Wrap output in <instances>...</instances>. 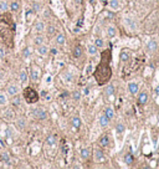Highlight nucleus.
I'll return each instance as SVG.
<instances>
[{
  "instance_id": "f257e3e1",
  "label": "nucleus",
  "mask_w": 159,
  "mask_h": 169,
  "mask_svg": "<svg viewBox=\"0 0 159 169\" xmlns=\"http://www.w3.org/2000/svg\"><path fill=\"white\" fill-rule=\"evenodd\" d=\"M112 50L108 49H102L101 52V57H100V62L96 65V67L93 70V77L95 81L98 86H104L106 83H108L112 79Z\"/></svg>"
},
{
  "instance_id": "f03ea898",
  "label": "nucleus",
  "mask_w": 159,
  "mask_h": 169,
  "mask_svg": "<svg viewBox=\"0 0 159 169\" xmlns=\"http://www.w3.org/2000/svg\"><path fill=\"white\" fill-rule=\"evenodd\" d=\"M22 98L25 100V102L28 103V105H35V103H37L40 100V93L34 87L26 86L22 90Z\"/></svg>"
},
{
  "instance_id": "7ed1b4c3",
  "label": "nucleus",
  "mask_w": 159,
  "mask_h": 169,
  "mask_svg": "<svg viewBox=\"0 0 159 169\" xmlns=\"http://www.w3.org/2000/svg\"><path fill=\"white\" fill-rule=\"evenodd\" d=\"M40 76H41V70H40V67L36 66V65L31 66L30 67V71H29V79L32 82H37L40 80Z\"/></svg>"
},
{
  "instance_id": "20e7f679",
  "label": "nucleus",
  "mask_w": 159,
  "mask_h": 169,
  "mask_svg": "<svg viewBox=\"0 0 159 169\" xmlns=\"http://www.w3.org/2000/svg\"><path fill=\"white\" fill-rule=\"evenodd\" d=\"M31 112H32V116L39 121H45L47 118V111L44 108H35Z\"/></svg>"
},
{
  "instance_id": "39448f33",
  "label": "nucleus",
  "mask_w": 159,
  "mask_h": 169,
  "mask_svg": "<svg viewBox=\"0 0 159 169\" xmlns=\"http://www.w3.org/2000/svg\"><path fill=\"white\" fill-rule=\"evenodd\" d=\"M149 101V93L147 92V91H142V92H138V97H137V103L138 106H144L147 105Z\"/></svg>"
},
{
  "instance_id": "423d86ee",
  "label": "nucleus",
  "mask_w": 159,
  "mask_h": 169,
  "mask_svg": "<svg viewBox=\"0 0 159 169\" xmlns=\"http://www.w3.org/2000/svg\"><path fill=\"white\" fill-rule=\"evenodd\" d=\"M18 93H20V87H19V85L15 83V82L9 83V86L6 87V95L9 97H12V96H15Z\"/></svg>"
},
{
  "instance_id": "0eeeda50",
  "label": "nucleus",
  "mask_w": 159,
  "mask_h": 169,
  "mask_svg": "<svg viewBox=\"0 0 159 169\" xmlns=\"http://www.w3.org/2000/svg\"><path fill=\"white\" fill-rule=\"evenodd\" d=\"M45 30H46V36L49 39L55 37L57 35V32H59V29H57V26H56L55 24H47Z\"/></svg>"
},
{
  "instance_id": "6e6552de",
  "label": "nucleus",
  "mask_w": 159,
  "mask_h": 169,
  "mask_svg": "<svg viewBox=\"0 0 159 169\" xmlns=\"http://www.w3.org/2000/svg\"><path fill=\"white\" fill-rule=\"evenodd\" d=\"M71 55L73 59H80L82 55H83V47L80 45V44H76L72 46V50H71Z\"/></svg>"
},
{
  "instance_id": "1a4fd4ad",
  "label": "nucleus",
  "mask_w": 159,
  "mask_h": 169,
  "mask_svg": "<svg viewBox=\"0 0 159 169\" xmlns=\"http://www.w3.org/2000/svg\"><path fill=\"white\" fill-rule=\"evenodd\" d=\"M132 57V52H130V50L128 49H123L121 50V52H119V61L121 62H128Z\"/></svg>"
},
{
  "instance_id": "9d476101",
  "label": "nucleus",
  "mask_w": 159,
  "mask_h": 169,
  "mask_svg": "<svg viewBox=\"0 0 159 169\" xmlns=\"http://www.w3.org/2000/svg\"><path fill=\"white\" fill-rule=\"evenodd\" d=\"M95 159L97 161V162H100V163H103V162H106V154H104V150L103 149H101V148H96L95 149Z\"/></svg>"
},
{
  "instance_id": "9b49d317",
  "label": "nucleus",
  "mask_w": 159,
  "mask_h": 169,
  "mask_svg": "<svg viewBox=\"0 0 159 169\" xmlns=\"http://www.w3.org/2000/svg\"><path fill=\"white\" fill-rule=\"evenodd\" d=\"M46 25L47 24L45 22V20H36L34 22V30L37 31V32H42L46 29Z\"/></svg>"
},
{
  "instance_id": "f8f14e48",
  "label": "nucleus",
  "mask_w": 159,
  "mask_h": 169,
  "mask_svg": "<svg viewBox=\"0 0 159 169\" xmlns=\"http://www.w3.org/2000/svg\"><path fill=\"white\" fill-rule=\"evenodd\" d=\"M114 92H116V87L112 85V83H106V86H104V90H103V93H104V96H107V97H111V96H113L114 95Z\"/></svg>"
},
{
  "instance_id": "ddd939ff",
  "label": "nucleus",
  "mask_w": 159,
  "mask_h": 169,
  "mask_svg": "<svg viewBox=\"0 0 159 169\" xmlns=\"http://www.w3.org/2000/svg\"><path fill=\"white\" fill-rule=\"evenodd\" d=\"M19 79H20L21 85L25 86L26 83H28V81H29V71L26 70V69H22L20 71V73H19Z\"/></svg>"
},
{
  "instance_id": "4468645a",
  "label": "nucleus",
  "mask_w": 159,
  "mask_h": 169,
  "mask_svg": "<svg viewBox=\"0 0 159 169\" xmlns=\"http://www.w3.org/2000/svg\"><path fill=\"white\" fill-rule=\"evenodd\" d=\"M128 91H129V93L133 95V96L138 95V92H139V85L137 82H134V81L129 82L128 83Z\"/></svg>"
},
{
  "instance_id": "2eb2a0df",
  "label": "nucleus",
  "mask_w": 159,
  "mask_h": 169,
  "mask_svg": "<svg viewBox=\"0 0 159 169\" xmlns=\"http://www.w3.org/2000/svg\"><path fill=\"white\" fill-rule=\"evenodd\" d=\"M98 143H100V146H101L102 148H107V147L110 146V143H111L110 136H108V134H102V136L100 137Z\"/></svg>"
},
{
  "instance_id": "dca6fc26",
  "label": "nucleus",
  "mask_w": 159,
  "mask_h": 169,
  "mask_svg": "<svg viewBox=\"0 0 159 169\" xmlns=\"http://www.w3.org/2000/svg\"><path fill=\"white\" fill-rule=\"evenodd\" d=\"M145 49H147L148 52L153 54V52H155V51L158 50V42L155 40H149L147 42V45H145Z\"/></svg>"
},
{
  "instance_id": "f3484780",
  "label": "nucleus",
  "mask_w": 159,
  "mask_h": 169,
  "mask_svg": "<svg viewBox=\"0 0 159 169\" xmlns=\"http://www.w3.org/2000/svg\"><path fill=\"white\" fill-rule=\"evenodd\" d=\"M45 142H46V144H47V146H50V147L55 146L56 143H57V136H56V134L50 133V134H47V136H46Z\"/></svg>"
},
{
  "instance_id": "a211bd4d",
  "label": "nucleus",
  "mask_w": 159,
  "mask_h": 169,
  "mask_svg": "<svg viewBox=\"0 0 159 169\" xmlns=\"http://www.w3.org/2000/svg\"><path fill=\"white\" fill-rule=\"evenodd\" d=\"M20 2L19 0H11V2L9 3V10L11 12H18L20 10Z\"/></svg>"
},
{
  "instance_id": "6ab92c4d",
  "label": "nucleus",
  "mask_w": 159,
  "mask_h": 169,
  "mask_svg": "<svg viewBox=\"0 0 159 169\" xmlns=\"http://www.w3.org/2000/svg\"><path fill=\"white\" fill-rule=\"evenodd\" d=\"M49 46L46 44H42V45H40L36 47V52L40 55V56H46L49 54Z\"/></svg>"
},
{
  "instance_id": "aec40b11",
  "label": "nucleus",
  "mask_w": 159,
  "mask_h": 169,
  "mask_svg": "<svg viewBox=\"0 0 159 169\" xmlns=\"http://www.w3.org/2000/svg\"><path fill=\"white\" fill-rule=\"evenodd\" d=\"M110 118L107 116H104V114H101L100 116V118H98V123H100V126L102 127V128H107L108 126H110Z\"/></svg>"
},
{
  "instance_id": "412c9836",
  "label": "nucleus",
  "mask_w": 159,
  "mask_h": 169,
  "mask_svg": "<svg viewBox=\"0 0 159 169\" xmlns=\"http://www.w3.org/2000/svg\"><path fill=\"white\" fill-rule=\"evenodd\" d=\"M55 41L59 46H63L66 44V35L63 32H57V35L55 36Z\"/></svg>"
},
{
  "instance_id": "4be33fe9",
  "label": "nucleus",
  "mask_w": 159,
  "mask_h": 169,
  "mask_svg": "<svg viewBox=\"0 0 159 169\" xmlns=\"http://www.w3.org/2000/svg\"><path fill=\"white\" fill-rule=\"evenodd\" d=\"M61 79H62V81H65V82H72L73 76H72V73H71L70 71L63 70V71L61 72Z\"/></svg>"
},
{
  "instance_id": "5701e85b",
  "label": "nucleus",
  "mask_w": 159,
  "mask_h": 169,
  "mask_svg": "<svg viewBox=\"0 0 159 169\" xmlns=\"http://www.w3.org/2000/svg\"><path fill=\"white\" fill-rule=\"evenodd\" d=\"M71 126H72L75 129H80V128H81V126H82L81 118H80L78 116H73L72 120H71Z\"/></svg>"
},
{
  "instance_id": "b1692460",
  "label": "nucleus",
  "mask_w": 159,
  "mask_h": 169,
  "mask_svg": "<svg viewBox=\"0 0 159 169\" xmlns=\"http://www.w3.org/2000/svg\"><path fill=\"white\" fill-rule=\"evenodd\" d=\"M42 44H45V36H42V35H36L34 39H32V45L34 46H40V45H42Z\"/></svg>"
},
{
  "instance_id": "393cba45",
  "label": "nucleus",
  "mask_w": 159,
  "mask_h": 169,
  "mask_svg": "<svg viewBox=\"0 0 159 169\" xmlns=\"http://www.w3.org/2000/svg\"><path fill=\"white\" fill-rule=\"evenodd\" d=\"M106 34H107V37H108V39L116 37V35H117V29H116V26H113V25H110V26L106 29Z\"/></svg>"
},
{
  "instance_id": "a878e982",
  "label": "nucleus",
  "mask_w": 159,
  "mask_h": 169,
  "mask_svg": "<svg viewBox=\"0 0 159 169\" xmlns=\"http://www.w3.org/2000/svg\"><path fill=\"white\" fill-rule=\"evenodd\" d=\"M21 100H22V97L19 93L15 95V96H12L11 97V105L14 107H20L21 106Z\"/></svg>"
},
{
  "instance_id": "bb28decb",
  "label": "nucleus",
  "mask_w": 159,
  "mask_h": 169,
  "mask_svg": "<svg viewBox=\"0 0 159 169\" xmlns=\"http://www.w3.org/2000/svg\"><path fill=\"white\" fill-rule=\"evenodd\" d=\"M9 103V96L4 91H0V106H6Z\"/></svg>"
},
{
  "instance_id": "cd10ccee",
  "label": "nucleus",
  "mask_w": 159,
  "mask_h": 169,
  "mask_svg": "<svg viewBox=\"0 0 159 169\" xmlns=\"http://www.w3.org/2000/svg\"><path fill=\"white\" fill-rule=\"evenodd\" d=\"M123 162H124V164H127V165H132L134 163V157H133V154L132 153H127L124 157H123Z\"/></svg>"
},
{
  "instance_id": "c85d7f7f",
  "label": "nucleus",
  "mask_w": 159,
  "mask_h": 169,
  "mask_svg": "<svg viewBox=\"0 0 159 169\" xmlns=\"http://www.w3.org/2000/svg\"><path fill=\"white\" fill-rule=\"evenodd\" d=\"M31 10H32L34 14H39L40 11H42V5L40 4L39 2H32V4H31Z\"/></svg>"
},
{
  "instance_id": "c756f323",
  "label": "nucleus",
  "mask_w": 159,
  "mask_h": 169,
  "mask_svg": "<svg viewBox=\"0 0 159 169\" xmlns=\"http://www.w3.org/2000/svg\"><path fill=\"white\" fill-rule=\"evenodd\" d=\"M108 6L112 11H117L119 10V8H121V5H119V0H110L108 2Z\"/></svg>"
},
{
  "instance_id": "7c9ffc66",
  "label": "nucleus",
  "mask_w": 159,
  "mask_h": 169,
  "mask_svg": "<svg viewBox=\"0 0 159 169\" xmlns=\"http://www.w3.org/2000/svg\"><path fill=\"white\" fill-rule=\"evenodd\" d=\"M26 123H28V122H26L25 118H18V120L15 121V126L20 129V131H24V129L26 128Z\"/></svg>"
},
{
  "instance_id": "2f4dec72",
  "label": "nucleus",
  "mask_w": 159,
  "mask_h": 169,
  "mask_svg": "<svg viewBox=\"0 0 159 169\" xmlns=\"http://www.w3.org/2000/svg\"><path fill=\"white\" fill-rule=\"evenodd\" d=\"M103 114H104V116H107L110 120H113L116 113H114V110H113L112 107H106L104 111H103Z\"/></svg>"
},
{
  "instance_id": "473e14b6",
  "label": "nucleus",
  "mask_w": 159,
  "mask_h": 169,
  "mask_svg": "<svg viewBox=\"0 0 159 169\" xmlns=\"http://www.w3.org/2000/svg\"><path fill=\"white\" fill-rule=\"evenodd\" d=\"M87 52L91 55V56H95L98 54V47L95 46V44H90L88 47H87Z\"/></svg>"
},
{
  "instance_id": "72a5a7b5",
  "label": "nucleus",
  "mask_w": 159,
  "mask_h": 169,
  "mask_svg": "<svg viewBox=\"0 0 159 169\" xmlns=\"http://www.w3.org/2000/svg\"><path fill=\"white\" fill-rule=\"evenodd\" d=\"M21 56H22V59L28 60V59L31 56V49H30L29 46H25V47L22 49V51H21Z\"/></svg>"
},
{
  "instance_id": "f704fd0d",
  "label": "nucleus",
  "mask_w": 159,
  "mask_h": 169,
  "mask_svg": "<svg viewBox=\"0 0 159 169\" xmlns=\"http://www.w3.org/2000/svg\"><path fill=\"white\" fill-rule=\"evenodd\" d=\"M116 132H117L118 134H123V133L126 132V124L122 123V122L117 123V124H116Z\"/></svg>"
},
{
  "instance_id": "c9c22d12",
  "label": "nucleus",
  "mask_w": 159,
  "mask_h": 169,
  "mask_svg": "<svg viewBox=\"0 0 159 169\" xmlns=\"http://www.w3.org/2000/svg\"><path fill=\"white\" fill-rule=\"evenodd\" d=\"M80 155H81L82 159H88L90 155H91V150L88 148H82L81 150H80Z\"/></svg>"
},
{
  "instance_id": "e433bc0d",
  "label": "nucleus",
  "mask_w": 159,
  "mask_h": 169,
  "mask_svg": "<svg viewBox=\"0 0 159 169\" xmlns=\"http://www.w3.org/2000/svg\"><path fill=\"white\" fill-rule=\"evenodd\" d=\"M93 44H95L96 47H98V50H100V49H101V50L104 49V40H103L102 37H96L95 41H93Z\"/></svg>"
},
{
  "instance_id": "4c0bfd02",
  "label": "nucleus",
  "mask_w": 159,
  "mask_h": 169,
  "mask_svg": "<svg viewBox=\"0 0 159 169\" xmlns=\"http://www.w3.org/2000/svg\"><path fill=\"white\" fill-rule=\"evenodd\" d=\"M0 159H2L3 162L5 163H10V154L6 152V150H3V152H0Z\"/></svg>"
},
{
  "instance_id": "58836bf2",
  "label": "nucleus",
  "mask_w": 159,
  "mask_h": 169,
  "mask_svg": "<svg viewBox=\"0 0 159 169\" xmlns=\"http://www.w3.org/2000/svg\"><path fill=\"white\" fill-rule=\"evenodd\" d=\"M124 22L128 25V26L130 28V30H136L137 29V25H136V21L133 20V19H130V18H127L126 20H124Z\"/></svg>"
},
{
  "instance_id": "ea45409f",
  "label": "nucleus",
  "mask_w": 159,
  "mask_h": 169,
  "mask_svg": "<svg viewBox=\"0 0 159 169\" xmlns=\"http://www.w3.org/2000/svg\"><path fill=\"white\" fill-rule=\"evenodd\" d=\"M8 10H9V3L6 0H0V11L6 12Z\"/></svg>"
},
{
  "instance_id": "a19ab883",
  "label": "nucleus",
  "mask_w": 159,
  "mask_h": 169,
  "mask_svg": "<svg viewBox=\"0 0 159 169\" xmlns=\"http://www.w3.org/2000/svg\"><path fill=\"white\" fill-rule=\"evenodd\" d=\"M71 97L73 101H80L82 97V92H80V91H73V92L71 93Z\"/></svg>"
},
{
  "instance_id": "79ce46f5",
  "label": "nucleus",
  "mask_w": 159,
  "mask_h": 169,
  "mask_svg": "<svg viewBox=\"0 0 159 169\" xmlns=\"http://www.w3.org/2000/svg\"><path fill=\"white\" fill-rule=\"evenodd\" d=\"M35 14L32 12V10H31V8L30 9H28V11L25 12V20H26V22H30V18L31 16H34Z\"/></svg>"
},
{
  "instance_id": "37998d69",
  "label": "nucleus",
  "mask_w": 159,
  "mask_h": 169,
  "mask_svg": "<svg viewBox=\"0 0 159 169\" xmlns=\"http://www.w3.org/2000/svg\"><path fill=\"white\" fill-rule=\"evenodd\" d=\"M14 133H12V128L11 127H6L5 128V138H12Z\"/></svg>"
},
{
  "instance_id": "c03bdc74",
  "label": "nucleus",
  "mask_w": 159,
  "mask_h": 169,
  "mask_svg": "<svg viewBox=\"0 0 159 169\" xmlns=\"http://www.w3.org/2000/svg\"><path fill=\"white\" fill-rule=\"evenodd\" d=\"M102 16H103L104 19H113V18H114V14L112 12V10H111V11H103V12H102Z\"/></svg>"
},
{
  "instance_id": "a18cd8bd",
  "label": "nucleus",
  "mask_w": 159,
  "mask_h": 169,
  "mask_svg": "<svg viewBox=\"0 0 159 169\" xmlns=\"http://www.w3.org/2000/svg\"><path fill=\"white\" fill-rule=\"evenodd\" d=\"M42 16H44V19H45V20H47V19H50V18H51V11H50V9H49V8H45V9L42 10Z\"/></svg>"
},
{
  "instance_id": "49530a36",
  "label": "nucleus",
  "mask_w": 159,
  "mask_h": 169,
  "mask_svg": "<svg viewBox=\"0 0 159 169\" xmlns=\"http://www.w3.org/2000/svg\"><path fill=\"white\" fill-rule=\"evenodd\" d=\"M4 117L6 120H12V118H14V112H12V110H8L6 113L4 114Z\"/></svg>"
},
{
  "instance_id": "de8ad7c7",
  "label": "nucleus",
  "mask_w": 159,
  "mask_h": 169,
  "mask_svg": "<svg viewBox=\"0 0 159 169\" xmlns=\"http://www.w3.org/2000/svg\"><path fill=\"white\" fill-rule=\"evenodd\" d=\"M5 57H6V50L3 46H0V60H3Z\"/></svg>"
},
{
  "instance_id": "09e8293b",
  "label": "nucleus",
  "mask_w": 159,
  "mask_h": 169,
  "mask_svg": "<svg viewBox=\"0 0 159 169\" xmlns=\"http://www.w3.org/2000/svg\"><path fill=\"white\" fill-rule=\"evenodd\" d=\"M82 95H85V96H88V95H90V87H88V86H85V87H83Z\"/></svg>"
},
{
  "instance_id": "8fccbe9b",
  "label": "nucleus",
  "mask_w": 159,
  "mask_h": 169,
  "mask_svg": "<svg viewBox=\"0 0 159 169\" xmlns=\"http://www.w3.org/2000/svg\"><path fill=\"white\" fill-rule=\"evenodd\" d=\"M47 95H49V92L47 91H41V92H40V97H42V98H46V100H49V97H47Z\"/></svg>"
},
{
  "instance_id": "3c124183",
  "label": "nucleus",
  "mask_w": 159,
  "mask_h": 169,
  "mask_svg": "<svg viewBox=\"0 0 159 169\" xmlns=\"http://www.w3.org/2000/svg\"><path fill=\"white\" fill-rule=\"evenodd\" d=\"M57 52H59V50L55 49V47H52V49L49 50V54H51V55H57Z\"/></svg>"
},
{
  "instance_id": "603ef678",
  "label": "nucleus",
  "mask_w": 159,
  "mask_h": 169,
  "mask_svg": "<svg viewBox=\"0 0 159 169\" xmlns=\"http://www.w3.org/2000/svg\"><path fill=\"white\" fill-rule=\"evenodd\" d=\"M82 22H83V16L80 18V20L77 21V28H81L82 26Z\"/></svg>"
},
{
  "instance_id": "864d4df0",
  "label": "nucleus",
  "mask_w": 159,
  "mask_h": 169,
  "mask_svg": "<svg viewBox=\"0 0 159 169\" xmlns=\"http://www.w3.org/2000/svg\"><path fill=\"white\" fill-rule=\"evenodd\" d=\"M70 95H69V92H67V91H63V92L61 93V98H67Z\"/></svg>"
},
{
  "instance_id": "5fc2aeb1",
  "label": "nucleus",
  "mask_w": 159,
  "mask_h": 169,
  "mask_svg": "<svg viewBox=\"0 0 159 169\" xmlns=\"http://www.w3.org/2000/svg\"><path fill=\"white\" fill-rule=\"evenodd\" d=\"M154 93H155V96H158V97H159V85L154 87Z\"/></svg>"
},
{
  "instance_id": "6e6d98bb",
  "label": "nucleus",
  "mask_w": 159,
  "mask_h": 169,
  "mask_svg": "<svg viewBox=\"0 0 159 169\" xmlns=\"http://www.w3.org/2000/svg\"><path fill=\"white\" fill-rule=\"evenodd\" d=\"M73 2H75V4H77V5H82L83 0H73Z\"/></svg>"
},
{
  "instance_id": "4d7b16f0",
  "label": "nucleus",
  "mask_w": 159,
  "mask_h": 169,
  "mask_svg": "<svg viewBox=\"0 0 159 169\" xmlns=\"http://www.w3.org/2000/svg\"><path fill=\"white\" fill-rule=\"evenodd\" d=\"M100 2H101V4H103V5L106 6V5H108V2H110V0H100Z\"/></svg>"
},
{
  "instance_id": "13d9d810",
  "label": "nucleus",
  "mask_w": 159,
  "mask_h": 169,
  "mask_svg": "<svg viewBox=\"0 0 159 169\" xmlns=\"http://www.w3.org/2000/svg\"><path fill=\"white\" fill-rule=\"evenodd\" d=\"M45 80H46V82H47V83H51V81H52L51 76H46V79H45Z\"/></svg>"
},
{
  "instance_id": "bf43d9fd",
  "label": "nucleus",
  "mask_w": 159,
  "mask_h": 169,
  "mask_svg": "<svg viewBox=\"0 0 159 169\" xmlns=\"http://www.w3.org/2000/svg\"><path fill=\"white\" fill-rule=\"evenodd\" d=\"M90 4H91L92 6H95V5H96V0H90Z\"/></svg>"
},
{
  "instance_id": "052dcab7",
  "label": "nucleus",
  "mask_w": 159,
  "mask_h": 169,
  "mask_svg": "<svg viewBox=\"0 0 159 169\" xmlns=\"http://www.w3.org/2000/svg\"><path fill=\"white\" fill-rule=\"evenodd\" d=\"M3 80V72H0V81Z\"/></svg>"
}]
</instances>
